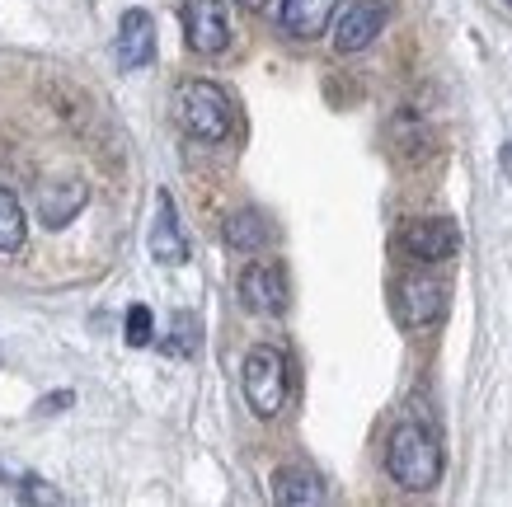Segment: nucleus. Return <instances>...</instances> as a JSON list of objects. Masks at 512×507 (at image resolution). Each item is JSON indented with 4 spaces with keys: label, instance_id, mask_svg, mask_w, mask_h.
I'll return each mask as SVG.
<instances>
[{
    "label": "nucleus",
    "instance_id": "f257e3e1",
    "mask_svg": "<svg viewBox=\"0 0 512 507\" xmlns=\"http://www.w3.org/2000/svg\"><path fill=\"white\" fill-rule=\"evenodd\" d=\"M386 470L404 493H428L442 479V446L419 423H400V428L390 432Z\"/></svg>",
    "mask_w": 512,
    "mask_h": 507
},
{
    "label": "nucleus",
    "instance_id": "f03ea898",
    "mask_svg": "<svg viewBox=\"0 0 512 507\" xmlns=\"http://www.w3.org/2000/svg\"><path fill=\"white\" fill-rule=\"evenodd\" d=\"M174 118L188 137L198 141H226L231 137V99L212 80H184L174 90Z\"/></svg>",
    "mask_w": 512,
    "mask_h": 507
},
{
    "label": "nucleus",
    "instance_id": "7ed1b4c3",
    "mask_svg": "<svg viewBox=\"0 0 512 507\" xmlns=\"http://www.w3.org/2000/svg\"><path fill=\"white\" fill-rule=\"evenodd\" d=\"M240 381H245L249 409H254L259 418H273L282 404H287V357H282L278 348H268V343L249 348Z\"/></svg>",
    "mask_w": 512,
    "mask_h": 507
},
{
    "label": "nucleus",
    "instance_id": "20e7f679",
    "mask_svg": "<svg viewBox=\"0 0 512 507\" xmlns=\"http://www.w3.org/2000/svg\"><path fill=\"white\" fill-rule=\"evenodd\" d=\"M447 310V287L428 273H409L400 277L395 287V315H400L404 329H428L433 320H442Z\"/></svg>",
    "mask_w": 512,
    "mask_h": 507
},
{
    "label": "nucleus",
    "instance_id": "39448f33",
    "mask_svg": "<svg viewBox=\"0 0 512 507\" xmlns=\"http://www.w3.org/2000/svg\"><path fill=\"white\" fill-rule=\"evenodd\" d=\"M400 249L419 263H442L461 249V231L451 226L447 216H423V221H404Z\"/></svg>",
    "mask_w": 512,
    "mask_h": 507
},
{
    "label": "nucleus",
    "instance_id": "423d86ee",
    "mask_svg": "<svg viewBox=\"0 0 512 507\" xmlns=\"http://www.w3.org/2000/svg\"><path fill=\"white\" fill-rule=\"evenodd\" d=\"M184 38L193 52L202 57H217L231 43V19L221 0H184Z\"/></svg>",
    "mask_w": 512,
    "mask_h": 507
},
{
    "label": "nucleus",
    "instance_id": "0eeeda50",
    "mask_svg": "<svg viewBox=\"0 0 512 507\" xmlns=\"http://www.w3.org/2000/svg\"><path fill=\"white\" fill-rule=\"evenodd\" d=\"M386 19H390L386 0H353V5L343 10L339 29H334V47H339V52H362V47H372L376 33L386 29Z\"/></svg>",
    "mask_w": 512,
    "mask_h": 507
},
{
    "label": "nucleus",
    "instance_id": "6e6552de",
    "mask_svg": "<svg viewBox=\"0 0 512 507\" xmlns=\"http://www.w3.org/2000/svg\"><path fill=\"white\" fill-rule=\"evenodd\" d=\"M240 301L254 315H282L287 310V282L278 263H249L240 273Z\"/></svg>",
    "mask_w": 512,
    "mask_h": 507
},
{
    "label": "nucleus",
    "instance_id": "1a4fd4ad",
    "mask_svg": "<svg viewBox=\"0 0 512 507\" xmlns=\"http://www.w3.org/2000/svg\"><path fill=\"white\" fill-rule=\"evenodd\" d=\"M156 57V19L146 10H127L118 24V66L123 71H141Z\"/></svg>",
    "mask_w": 512,
    "mask_h": 507
},
{
    "label": "nucleus",
    "instance_id": "9d476101",
    "mask_svg": "<svg viewBox=\"0 0 512 507\" xmlns=\"http://www.w3.org/2000/svg\"><path fill=\"white\" fill-rule=\"evenodd\" d=\"M339 10V0H282L278 5V24L292 38H320L329 29V19Z\"/></svg>",
    "mask_w": 512,
    "mask_h": 507
},
{
    "label": "nucleus",
    "instance_id": "9b49d317",
    "mask_svg": "<svg viewBox=\"0 0 512 507\" xmlns=\"http://www.w3.org/2000/svg\"><path fill=\"white\" fill-rule=\"evenodd\" d=\"M151 259L165 263V268H179L188 259V240L179 231V216H174L170 193H160L156 202V226H151Z\"/></svg>",
    "mask_w": 512,
    "mask_h": 507
},
{
    "label": "nucleus",
    "instance_id": "f8f14e48",
    "mask_svg": "<svg viewBox=\"0 0 512 507\" xmlns=\"http://www.w3.org/2000/svg\"><path fill=\"white\" fill-rule=\"evenodd\" d=\"M273 498L287 507H315V503H325V489H320V479L306 465H282L278 475H273Z\"/></svg>",
    "mask_w": 512,
    "mask_h": 507
},
{
    "label": "nucleus",
    "instance_id": "ddd939ff",
    "mask_svg": "<svg viewBox=\"0 0 512 507\" xmlns=\"http://www.w3.org/2000/svg\"><path fill=\"white\" fill-rule=\"evenodd\" d=\"M80 202H85V184H76V179H57V184L38 188V212L47 226H66L80 212Z\"/></svg>",
    "mask_w": 512,
    "mask_h": 507
},
{
    "label": "nucleus",
    "instance_id": "4468645a",
    "mask_svg": "<svg viewBox=\"0 0 512 507\" xmlns=\"http://www.w3.org/2000/svg\"><path fill=\"white\" fill-rule=\"evenodd\" d=\"M273 240V226H268L259 212H235L226 221V245L240 249V254H254V249H264Z\"/></svg>",
    "mask_w": 512,
    "mask_h": 507
},
{
    "label": "nucleus",
    "instance_id": "2eb2a0df",
    "mask_svg": "<svg viewBox=\"0 0 512 507\" xmlns=\"http://www.w3.org/2000/svg\"><path fill=\"white\" fill-rule=\"evenodd\" d=\"M24 249V207L15 193L0 188V254H15Z\"/></svg>",
    "mask_w": 512,
    "mask_h": 507
},
{
    "label": "nucleus",
    "instance_id": "dca6fc26",
    "mask_svg": "<svg viewBox=\"0 0 512 507\" xmlns=\"http://www.w3.org/2000/svg\"><path fill=\"white\" fill-rule=\"evenodd\" d=\"M193 348H198V320H193L188 310H179V315H174V338H165V353L188 357Z\"/></svg>",
    "mask_w": 512,
    "mask_h": 507
},
{
    "label": "nucleus",
    "instance_id": "f3484780",
    "mask_svg": "<svg viewBox=\"0 0 512 507\" xmlns=\"http://www.w3.org/2000/svg\"><path fill=\"white\" fill-rule=\"evenodd\" d=\"M151 334H156L151 310H146V306H132V310H127V343H132V348H146V343H151Z\"/></svg>",
    "mask_w": 512,
    "mask_h": 507
},
{
    "label": "nucleus",
    "instance_id": "a211bd4d",
    "mask_svg": "<svg viewBox=\"0 0 512 507\" xmlns=\"http://www.w3.org/2000/svg\"><path fill=\"white\" fill-rule=\"evenodd\" d=\"M235 5H245V10H264V0H235Z\"/></svg>",
    "mask_w": 512,
    "mask_h": 507
},
{
    "label": "nucleus",
    "instance_id": "6ab92c4d",
    "mask_svg": "<svg viewBox=\"0 0 512 507\" xmlns=\"http://www.w3.org/2000/svg\"><path fill=\"white\" fill-rule=\"evenodd\" d=\"M503 5H512V0H503Z\"/></svg>",
    "mask_w": 512,
    "mask_h": 507
}]
</instances>
